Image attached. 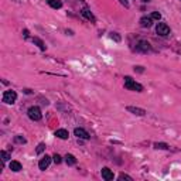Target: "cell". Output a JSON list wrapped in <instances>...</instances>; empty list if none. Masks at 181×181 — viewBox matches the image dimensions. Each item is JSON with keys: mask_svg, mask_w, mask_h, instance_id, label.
<instances>
[{"mask_svg": "<svg viewBox=\"0 0 181 181\" xmlns=\"http://www.w3.org/2000/svg\"><path fill=\"white\" fill-rule=\"evenodd\" d=\"M135 50L137 52H150L151 51V45H150V43L149 41H146V40H140L137 44H136V47H135Z\"/></svg>", "mask_w": 181, "mask_h": 181, "instance_id": "cell-3", "label": "cell"}, {"mask_svg": "<svg viewBox=\"0 0 181 181\" xmlns=\"http://www.w3.org/2000/svg\"><path fill=\"white\" fill-rule=\"evenodd\" d=\"M74 135L77 136L78 139H85V140H88L91 136H89V133L86 132L85 129H82V127H77V129L74 130Z\"/></svg>", "mask_w": 181, "mask_h": 181, "instance_id": "cell-10", "label": "cell"}, {"mask_svg": "<svg viewBox=\"0 0 181 181\" xmlns=\"http://www.w3.org/2000/svg\"><path fill=\"white\" fill-rule=\"evenodd\" d=\"M33 43L36 44V45H37L38 48L41 50V51H45V48H47V47H45V44H44V41L41 40V38H38V37H34V38H33Z\"/></svg>", "mask_w": 181, "mask_h": 181, "instance_id": "cell-16", "label": "cell"}, {"mask_svg": "<svg viewBox=\"0 0 181 181\" xmlns=\"http://www.w3.org/2000/svg\"><path fill=\"white\" fill-rule=\"evenodd\" d=\"M139 23H140V26L143 28H149L153 26V19H151V17H147V16H143Z\"/></svg>", "mask_w": 181, "mask_h": 181, "instance_id": "cell-11", "label": "cell"}, {"mask_svg": "<svg viewBox=\"0 0 181 181\" xmlns=\"http://www.w3.org/2000/svg\"><path fill=\"white\" fill-rule=\"evenodd\" d=\"M119 180H129V181H133V178L130 177V175L125 174V173H120V174H119Z\"/></svg>", "mask_w": 181, "mask_h": 181, "instance_id": "cell-23", "label": "cell"}, {"mask_svg": "<svg viewBox=\"0 0 181 181\" xmlns=\"http://www.w3.org/2000/svg\"><path fill=\"white\" fill-rule=\"evenodd\" d=\"M52 161L55 163V164H60V163L62 161V157L60 156V154H57V153H55L54 156H52Z\"/></svg>", "mask_w": 181, "mask_h": 181, "instance_id": "cell-22", "label": "cell"}, {"mask_svg": "<svg viewBox=\"0 0 181 181\" xmlns=\"http://www.w3.org/2000/svg\"><path fill=\"white\" fill-rule=\"evenodd\" d=\"M45 147H47L45 143H40V144L37 146V149H36V153H37V154H41L44 150H45Z\"/></svg>", "mask_w": 181, "mask_h": 181, "instance_id": "cell-20", "label": "cell"}, {"mask_svg": "<svg viewBox=\"0 0 181 181\" xmlns=\"http://www.w3.org/2000/svg\"><path fill=\"white\" fill-rule=\"evenodd\" d=\"M156 33L159 34L160 37H167L170 34V27L166 23H159V24L156 26Z\"/></svg>", "mask_w": 181, "mask_h": 181, "instance_id": "cell-5", "label": "cell"}, {"mask_svg": "<svg viewBox=\"0 0 181 181\" xmlns=\"http://www.w3.org/2000/svg\"><path fill=\"white\" fill-rule=\"evenodd\" d=\"M101 174H102V178L106 180V181H112L115 178L113 171H112L111 169H107V167H103V169L101 170Z\"/></svg>", "mask_w": 181, "mask_h": 181, "instance_id": "cell-8", "label": "cell"}, {"mask_svg": "<svg viewBox=\"0 0 181 181\" xmlns=\"http://www.w3.org/2000/svg\"><path fill=\"white\" fill-rule=\"evenodd\" d=\"M47 3H48L50 7H52V9H61L62 7V2L61 0H47Z\"/></svg>", "mask_w": 181, "mask_h": 181, "instance_id": "cell-13", "label": "cell"}, {"mask_svg": "<svg viewBox=\"0 0 181 181\" xmlns=\"http://www.w3.org/2000/svg\"><path fill=\"white\" fill-rule=\"evenodd\" d=\"M153 147L156 149V150H169L170 146L167 143H163V141H160V143H154Z\"/></svg>", "mask_w": 181, "mask_h": 181, "instance_id": "cell-17", "label": "cell"}, {"mask_svg": "<svg viewBox=\"0 0 181 181\" xmlns=\"http://www.w3.org/2000/svg\"><path fill=\"white\" fill-rule=\"evenodd\" d=\"M16 99H17V93H16L14 91H6V92L3 93L2 101H3L4 103H7V105H13L16 102Z\"/></svg>", "mask_w": 181, "mask_h": 181, "instance_id": "cell-4", "label": "cell"}, {"mask_svg": "<svg viewBox=\"0 0 181 181\" xmlns=\"http://www.w3.org/2000/svg\"><path fill=\"white\" fill-rule=\"evenodd\" d=\"M150 17H151L153 20H160V19H161V14H160L159 12H153V13H151Z\"/></svg>", "mask_w": 181, "mask_h": 181, "instance_id": "cell-24", "label": "cell"}, {"mask_svg": "<svg viewBox=\"0 0 181 181\" xmlns=\"http://www.w3.org/2000/svg\"><path fill=\"white\" fill-rule=\"evenodd\" d=\"M81 14H82L86 20H89V21L96 23V17H95V16H93V13L91 12V10H89L88 7H83V9L81 10Z\"/></svg>", "mask_w": 181, "mask_h": 181, "instance_id": "cell-9", "label": "cell"}, {"mask_svg": "<svg viewBox=\"0 0 181 181\" xmlns=\"http://www.w3.org/2000/svg\"><path fill=\"white\" fill-rule=\"evenodd\" d=\"M27 115H28V117H30L31 120H34V122H38V120L43 119V113H41V109L38 106H31V107H28Z\"/></svg>", "mask_w": 181, "mask_h": 181, "instance_id": "cell-2", "label": "cell"}, {"mask_svg": "<svg viewBox=\"0 0 181 181\" xmlns=\"http://www.w3.org/2000/svg\"><path fill=\"white\" fill-rule=\"evenodd\" d=\"M65 33H67V34H69V36H74V33H72V31H71V30H67V31H65Z\"/></svg>", "mask_w": 181, "mask_h": 181, "instance_id": "cell-29", "label": "cell"}, {"mask_svg": "<svg viewBox=\"0 0 181 181\" xmlns=\"http://www.w3.org/2000/svg\"><path fill=\"white\" fill-rule=\"evenodd\" d=\"M0 159L3 160V161H9V160H10V153L2 150V151H0Z\"/></svg>", "mask_w": 181, "mask_h": 181, "instance_id": "cell-19", "label": "cell"}, {"mask_svg": "<svg viewBox=\"0 0 181 181\" xmlns=\"http://www.w3.org/2000/svg\"><path fill=\"white\" fill-rule=\"evenodd\" d=\"M143 3H149V2H151V0H141Z\"/></svg>", "mask_w": 181, "mask_h": 181, "instance_id": "cell-30", "label": "cell"}, {"mask_svg": "<svg viewBox=\"0 0 181 181\" xmlns=\"http://www.w3.org/2000/svg\"><path fill=\"white\" fill-rule=\"evenodd\" d=\"M125 88L127 91H135V92H143V85H140L139 82H136L133 78L125 77Z\"/></svg>", "mask_w": 181, "mask_h": 181, "instance_id": "cell-1", "label": "cell"}, {"mask_svg": "<svg viewBox=\"0 0 181 181\" xmlns=\"http://www.w3.org/2000/svg\"><path fill=\"white\" fill-rule=\"evenodd\" d=\"M109 38L113 40V41H116V43H120V41H122V37H120L117 33H111L109 34Z\"/></svg>", "mask_w": 181, "mask_h": 181, "instance_id": "cell-18", "label": "cell"}, {"mask_svg": "<svg viewBox=\"0 0 181 181\" xmlns=\"http://www.w3.org/2000/svg\"><path fill=\"white\" fill-rule=\"evenodd\" d=\"M51 160H52L51 157L45 154V156H44L43 159L40 160V163H38V169L43 170V171H44V170H47V169L50 167V164H51Z\"/></svg>", "mask_w": 181, "mask_h": 181, "instance_id": "cell-7", "label": "cell"}, {"mask_svg": "<svg viewBox=\"0 0 181 181\" xmlns=\"http://www.w3.org/2000/svg\"><path fill=\"white\" fill-rule=\"evenodd\" d=\"M55 136L58 139H61V140H67V139L69 137V133H68L67 129H57L55 130Z\"/></svg>", "mask_w": 181, "mask_h": 181, "instance_id": "cell-12", "label": "cell"}, {"mask_svg": "<svg viewBox=\"0 0 181 181\" xmlns=\"http://www.w3.org/2000/svg\"><path fill=\"white\" fill-rule=\"evenodd\" d=\"M126 111L130 112V113H133V115H136V116H144V115L147 113L143 107H137V106H127L126 107Z\"/></svg>", "mask_w": 181, "mask_h": 181, "instance_id": "cell-6", "label": "cell"}, {"mask_svg": "<svg viewBox=\"0 0 181 181\" xmlns=\"http://www.w3.org/2000/svg\"><path fill=\"white\" fill-rule=\"evenodd\" d=\"M135 72H139V74H143V72H144V68L141 67V65H137V67H135Z\"/></svg>", "mask_w": 181, "mask_h": 181, "instance_id": "cell-25", "label": "cell"}, {"mask_svg": "<svg viewBox=\"0 0 181 181\" xmlns=\"http://www.w3.org/2000/svg\"><path fill=\"white\" fill-rule=\"evenodd\" d=\"M64 159H65V163H67L68 166H75V164H77V159H75L74 154H67Z\"/></svg>", "mask_w": 181, "mask_h": 181, "instance_id": "cell-15", "label": "cell"}, {"mask_svg": "<svg viewBox=\"0 0 181 181\" xmlns=\"http://www.w3.org/2000/svg\"><path fill=\"white\" fill-rule=\"evenodd\" d=\"M119 2H120L122 6H125L126 9H129V2H127V0H119Z\"/></svg>", "mask_w": 181, "mask_h": 181, "instance_id": "cell-26", "label": "cell"}, {"mask_svg": "<svg viewBox=\"0 0 181 181\" xmlns=\"http://www.w3.org/2000/svg\"><path fill=\"white\" fill-rule=\"evenodd\" d=\"M23 92L27 93V95H31V93H33V91H31V89H28V88H26V89H23Z\"/></svg>", "mask_w": 181, "mask_h": 181, "instance_id": "cell-27", "label": "cell"}, {"mask_svg": "<svg viewBox=\"0 0 181 181\" xmlns=\"http://www.w3.org/2000/svg\"><path fill=\"white\" fill-rule=\"evenodd\" d=\"M14 141H16V143H20V144H24L27 140H26V139L23 137V136L17 135V136H14Z\"/></svg>", "mask_w": 181, "mask_h": 181, "instance_id": "cell-21", "label": "cell"}, {"mask_svg": "<svg viewBox=\"0 0 181 181\" xmlns=\"http://www.w3.org/2000/svg\"><path fill=\"white\" fill-rule=\"evenodd\" d=\"M10 170L14 171V173H19L20 170H23L21 163H20V161H12V163H10Z\"/></svg>", "mask_w": 181, "mask_h": 181, "instance_id": "cell-14", "label": "cell"}, {"mask_svg": "<svg viewBox=\"0 0 181 181\" xmlns=\"http://www.w3.org/2000/svg\"><path fill=\"white\" fill-rule=\"evenodd\" d=\"M23 34H24V38H28V30H24Z\"/></svg>", "mask_w": 181, "mask_h": 181, "instance_id": "cell-28", "label": "cell"}]
</instances>
